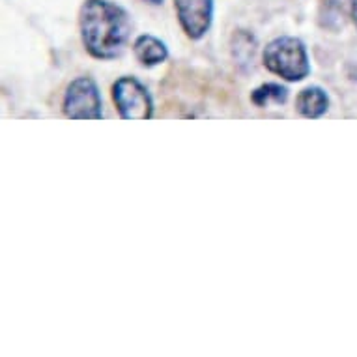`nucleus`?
<instances>
[{
	"instance_id": "nucleus-8",
	"label": "nucleus",
	"mask_w": 357,
	"mask_h": 357,
	"mask_svg": "<svg viewBox=\"0 0 357 357\" xmlns=\"http://www.w3.org/2000/svg\"><path fill=\"white\" fill-rule=\"evenodd\" d=\"M290 98V90L281 82H262L251 92V103L258 109L284 105Z\"/></svg>"
},
{
	"instance_id": "nucleus-1",
	"label": "nucleus",
	"mask_w": 357,
	"mask_h": 357,
	"mask_svg": "<svg viewBox=\"0 0 357 357\" xmlns=\"http://www.w3.org/2000/svg\"><path fill=\"white\" fill-rule=\"evenodd\" d=\"M133 19L112 0H84L79 10V34L92 59L114 60L126 51Z\"/></svg>"
},
{
	"instance_id": "nucleus-5",
	"label": "nucleus",
	"mask_w": 357,
	"mask_h": 357,
	"mask_svg": "<svg viewBox=\"0 0 357 357\" xmlns=\"http://www.w3.org/2000/svg\"><path fill=\"white\" fill-rule=\"evenodd\" d=\"M174 12L183 34L191 41H200L213 24L215 0H174Z\"/></svg>"
},
{
	"instance_id": "nucleus-2",
	"label": "nucleus",
	"mask_w": 357,
	"mask_h": 357,
	"mask_svg": "<svg viewBox=\"0 0 357 357\" xmlns=\"http://www.w3.org/2000/svg\"><path fill=\"white\" fill-rule=\"evenodd\" d=\"M262 64L287 82H301L310 75L309 51L298 36H279L264 47Z\"/></svg>"
},
{
	"instance_id": "nucleus-6",
	"label": "nucleus",
	"mask_w": 357,
	"mask_h": 357,
	"mask_svg": "<svg viewBox=\"0 0 357 357\" xmlns=\"http://www.w3.org/2000/svg\"><path fill=\"white\" fill-rule=\"evenodd\" d=\"M133 54L142 68H155L169 60V47L158 36L141 34L133 41Z\"/></svg>"
},
{
	"instance_id": "nucleus-10",
	"label": "nucleus",
	"mask_w": 357,
	"mask_h": 357,
	"mask_svg": "<svg viewBox=\"0 0 357 357\" xmlns=\"http://www.w3.org/2000/svg\"><path fill=\"white\" fill-rule=\"evenodd\" d=\"M339 17H342V0H322L318 21L324 29H335L333 21L339 23Z\"/></svg>"
},
{
	"instance_id": "nucleus-12",
	"label": "nucleus",
	"mask_w": 357,
	"mask_h": 357,
	"mask_svg": "<svg viewBox=\"0 0 357 357\" xmlns=\"http://www.w3.org/2000/svg\"><path fill=\"white\" fill-rule=\"evenodd\" d=\"M142 2H146L150 6H163L165 0H142Z\"/></svg>"
},
{
	"instance_id": "nucleus-9",
	"label": "nucleus",
	"mask_w": 357,
	"mask_h": 357,
	"mask_svg": "<svg viewBox=\"0 0 357 357\" xmlns=\"http://www.w3.org/2000/svg\"><path fill=\"white\" fill-rule=\"evenodd\" d=\"M257 47V38H255L251 32H247V30H234L232 41H230V51H232V59L236 60V64H252Z\"/></svg>"
},
{
	"instance_id": "nucleus-4",
	"label": "nucleus",
	"mask_w": 357,
	"mask_h": 357,
	"mask_svg": "<svg viewBox=\"0 0 357 357\" xmlns=\"http://www.w3.org/2000/svg\"><path fill=\"white\" fill-rule=\"evenodd\" d=\"M62 111L71 120H101L103 100L98 82L92 77H77L68 84L62 100Z\"/></svg>"
},
{
	"instance_id": "nucleus-3",
	"label": "nucleus",
	"mask_w": 357,
	"mask_h": 357,
	"mask_svg": "<svg viewBox=\"0 0 357 357\" xmlns=\"http://www.w3.org/2000/svg\"><path fill=\"white\" fill-rule=\"evenodd\" d=\"M111 96L122 120H152L153 98L137 77L126 75L114 81Z\"/></svg>"
},
{
	"instance_id": "nucleus-7",
	"label": "nucleus",
	"mask_w": 357,
	"mask_h": 357,
	"mask_svg": "<svg viewBox=\"0 0 357 357\" xmlns=\"http://www.w3.org/2000/svg\"><path fill=\"white\" fill-rule=\"evenodd\" d=\"M296 111L299 116L318 120L329 111V96L322 86L309 84L296 98Z\"/></svg>"
},
{
	"instance_id": "nucleus-11",
	"label": "nucleus",
	"mask_w": 357,
	"mask_h": 357,
	"mask_svg": "<svg viewBox=\"0 0 357 357\" xmlns=\"http://www.w3.org/2000/svg\"><path fill=\"white\" fill-rule=\"evenodd\" d=\"M351 17H354V23L357 26V0H351Z\"/></svg>"
}]
</instances>
